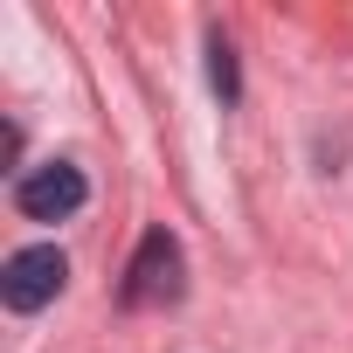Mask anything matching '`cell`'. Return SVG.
I'll return each mask as SVG.
<instances>
[{
    "mask_svg": "<svg viewBox=\"0 0 353 353\" xmlns=\"http://www.w3.org/2000/svg\"><path fill=\"white\" fill-rule=\"evenodd\" d=\"M83 201H90V181H83V166H70V159H42V166H28L14 181V208L28 222H70Z\"/></svg>",
    "mask_w": 353,
    "mask_h": 353,
    "instance_id": "cell-1",
    "label": "cell"
},
{
    "mask_svg": "<svg viewBox=\"0 0 353 353\" xmlns=\"http://www.w3.org/2000/svg\"><path fill=\"white\" fill-rule=\"evenodd\" d=\"M181 277H188V263H181L173 229H145L132 250V270H125V305H173Z\"/></svg>",
    "mask_w": 353,
    "mask_h": 353,
    "instance_id": "cell-2",
    "label": "cell"
},
{
    "mask_svg": "<svg viewBox=\"0 0 353 353\" xmlns=\"http://www.w3.org/2000/svg\"><path fill=\"white\" fill-rule=\"evenodd\" d=\"M63 277H70L63 250L56 243H28V250L8 256V270H0V298H8V312H42L63 291Z\"/></svg>",
    "mask_w": 353,
    "mask_h": 353,
    "instance_id": "cell-3",
    "label": "cell"
},
{
    "mask_svg": "<svg viewBox=\"0 0 353 353\" xmlns=\"http://www.w3.org/2000/svg\"><path fill=\"white\" fill-rule=\"evenodd\" d=\"M208 90L222 97V111L243 104V70H236V42L222 28H208Z\"/></svg>",
    "mask_w": 353,
    "mask_h": 353,
    "instance_id": "cell-4",
    "label": "cell"
}]
</instances>
